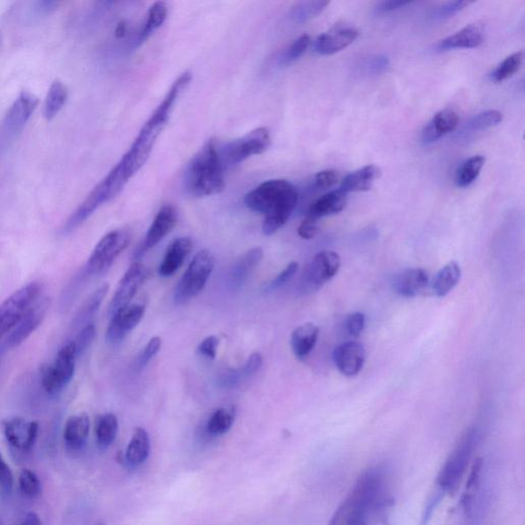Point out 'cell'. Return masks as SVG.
Returning a JSON list of instances; mask_svg holds the SVG:
<instances>
[{
    "mask_svg": "<svg viewBox=\"0 0 525 525\" xmlns=\"http://www.w3.org/2000/svg\"><path fill=\"white\" fill-rule=\"evenodd\" d=\"M192 79L189 71L182 73L180 76L172 84L171 89L164 96L161 104H159L152 115L144 123L141 131H139L134 143L131 148L125 152L121 161L116 163V169L124 177L126 181H130L137 172L143 168L151 155L153 148L157 142V139L162 135L174 106L180 98L182 92L187 88Z\"/></svg>",
    "mask_w": 525,
    "mask_h": 525,
    "instance_id": "6da1fadb",
    "label": "cell"
},
{
    "mask_svg": "<svg viewBox=\"0 0 525 525\" xmlns=\"http://www.w3.org/2000/svg\"><path fill=\"white\" fill-rule=\"evenodd\" d=\"M387 472L371 467L358 478L332 515L329 525H369L387 500Z\"/></svg>",
    "mask_w": 525,
    "mask_h": 525,
    "instance_id": "7a4b0ae2",
    "label": "cell"
},
{
    "mask_svg": "<svg viewBox=\"0 0 525 525\" xmlns=\"http://www.w3.org/2000/svg\"><path fill=\"white\" fill-rule=\"evenodd\" d=\"M298 199V191L289 181L269 180L249 192L244 203L251 211L265 215L263 234L272 235L287 224Z\"/></svg>",
    "mask_w": 525,
    "mask_h": 525,
    "instance_id": "3957f363",
    "label": "cell"
},
{
    "mask_svg": "<svg viewBox=\"0 0 525 525\" xmlns=\"http://www.w3.org/2000/svg\"><path fill=\"white\" fill-rule=\"evenodd\" d=\"M224 165L215 139L192 157L185 171L186 192L196 198L221 194L225 189Z\"/></svg>",
    "mask_w": 525,
    "mask_h": 525,
    "instance_id": "277c9868",
    "label": "cell"
},
{
    "mask_svg": "<svg viewBox=\"0 0 525 525\" xmlns=\"http://www.w3.org/2000/svg\"><path fill=\"white\" fill-rule=\"evenodd\" d=\"M480 441V431L472 427L468 429L458 441L445 461L437 477V488L440 494H453L466 474L469 464Z\"/></svg>",
    "mask_w": 525,
    "mask_h": 525,
    "instance_id": "5b68a950",
    "label": "cell"
},
{
    "mask_svg": "<svg viewBox=\"0 0 525 525\" xmlns=\"http://www.w3.org/2000/svg\"><path fill=\"white\" fill-rule=\"evenodd\" d=\"M214 268L215 257L210 251L203 250L197 252L177 285L175 303L184 305L201 294Z\"/></svg>",
    "mask_w": 525,
    "mask_h": 525,
    "instance_id": "8992f818",
    "label": "cell"
},
{
    "mask_svg": "<svg viewBox=\"0 0 525 525\" xmlns=\"http://www.w3.org/2000/svg\"><path fill=\"white\" fill-rule=\"evenodd\" d=\"M131 239L130 230L124 228L113 230L99 239L82 271L84 277L107 272L118 256L128 248Z\"/></svg>",
    "mask_w": 525,
    "mask_h": 525,
    "instance_id": "52a82bcc",
    "label": "cell"
},
{
    "mask_svg": "<svg viewBox=\"0 0 525 525\" xmlns=\"http://www.w3.org/2000/svg\"><path fill=\"white\" fill-rule=\"evenodd\" d=\"M42 284L33 282L24 285L0 304V338L8 336L26 312L42 297Z\"/></svg>",
    "mask_w": 525,
    "mask_h": 525,
    "instance_id": "ba28073f",
    "label": "cell"
},
{
    "mask_svg": "<svg viewBox=\"0 0 525 525\" xmlns=\"http://www.w3.org/2000/svg\"><path fill=\"white\" fill-rule=\"evenodd\" d=\"M77 358L75 343L70 342L59 351L54 363L44 368L42 383L46 394H61L75 377Z\"/></svg>",
    "mask_w": 525,
    "mask_h": 525,
    "instance_id": "9c48e42d",
    "label": "cell"
},
{
    "mask_svg": "<svg viewBox=\"0 0 525 525\" xmlns=\"http://www.w3.org/2000/svg\"><path fill=\"white\" fill-rule=\"evenodd\" d=\"M271 145L270 131L258 128L241 139L226 145L220 152L223 165L242 163L251 156L260 155L267 151Z\"/></svg>",
    "mask_w": 525,
    "mask_h": 525,
    "instance_id": "30bf717a",
    "label": "cell"
},
{
    "mask_svg": "<svg viewBox=\"0 0 525 525\" xmlns=\"http://www.w3.org/2000/svg\"><path fill=\"white\" fill-rule=\"evenodd\" d=\"M341 268V258L335 251H323L312 259L303 275L306 290H317L331 281Z\"/></svg>",
    "mask_w": 525,
    "mask_h": 525,
    "instance_id": "8fae6325",
    "label": "cell"
},
{
    "mask_svg": "<svg viewBox=\"0 0 525 525\" xmlns=\"http://www.w3.org/2000/svg\"><path fill=\"white\" fill-rule=\"evenodd\" d=\"M149 271L142 263L134 262L117 285V289L109 305L108 314L113 315L116 311L121 310L131 304L138 290L147 281Z\"/></svg>",
    "mask_w": 525,
    "mask_h": 525,
    "instance_id": "7c38bea8",
    "label": "cell"
},
{
    "mask_svg": "<svg viewBox=\"0 0 525 525\" xmlns=\"http://www.w3.org/2000/svg\"><path fill=\"white\" fill-rule=\"evenodd\" d=\"M50 305V298L42 296L31 306L21 321L16 325V328L6 336V343H8L9 347H18L41 327L46 314H48Z\"/></svg>",
    "mask_w": 525,
    "mask_h": 525,
    "instance_id": "4fadbf2b",
    "label": "cell"
},
{
    "mask_svg": "<svg viewBox=\"0 0 525 525\" xmlns=\"http://www.w3.org/2000/svg\"><path fill=\"white\" fill-rule=\"evenodd\" d=\"M177 222V209L172 204H164L153 220L141 247L135 251V260L141 259L146 252L155 248L166 235L171 234L172 229L176 227Z\"/></svg>",
    "mask_w": 525,
    "mask_h": 525,
    "instance_id": "5bb4252c",
    "label": "cell"
},
{
    "mask_svg": "<svg viewBox=\"0 0 525 525\" xmlns=\"http://www.w3.org/2000/svg\"><path fill=\"white\" fill-rule=\"evenodd\" d=\"M145 311V306L139 304H130L116 311L111 315V321L106 330V340L111 344L123 341L141 322Z\"/></svg>",
    "mask_w": 525,
    "mask_h": 525,
    "instance_id": "9a60e30c",
    "label": "cell"
},
{
    "mask_svg": "<svg viewBox=\"0 0 525 525\" xmlns=\"http://www.w3.org/2000/svg\"><path fill=\"white\" fill-rule=\"evenodd\" d=\"M4 434L11 447L20 451H28L37 440L39 425L24 418H12L3 424Z\"/></svg>",
    "mask_w": 525,
    "mask_h": 525,
    "instance_id": "2e32d148",
    "label": "cell"
},
{
    "mask_svg": "<svg viewBox=\"0 0 525 525\" xmlns=\"http://www.w3.org/2000/svg\"><path fill=\"white\" fill-rule=\"evenodd\" d=\"M490 504L489 490L484 485L470 489L463 497L464 521L461 525H484Z\"/></svg>",
    "mask_w": 525,
    "mask_h": 525,
    "instance_id": "e0dca14e",
    "label": "cell"
},
{
    "mask_svg": "<svg viewBox=\"0 0 525 525\" xmlns=\"http://www.w3.org/2000/svg\"><path fill=\"white\" fill-rule=\"evenodd\" d=\"M38 102L39 99L35 94L28 91H22L11 106L4 118V131L12 136L22 131L32 113L36 109Z\"/></svg>",
    "mask_w": 525,
    "mask_h": 525,
    "instance_id": "ac0fdd59",
    "label": "cell"
},
{
    "mask_svg": "<svg viewBox=\"0 0 525 525\" xmlns=\"http://www.w3.org/2000/svg\"><path fill=\"white\" fill-rule=\"evenodd\" d=\"M332 360L342 375L355 377L361 373L365 362L364 346L356 341L338 345L332 354Z\"/></svg>",
    "mask_w": 525,
    "mask_h": 525,
    "instance_id": "d6986e66",
    "label": "cell"
},
{
    "mask_svg": "<svg viewBox=\"0 0 525 525\" xmlns=\"http://www.w3.org/2000/svg\"><path fill=\"white\" fill-rule=\"evenodd\" d=\"M358 37V30L351 26H338L329 32L319 36L314 42V49L318 55L330 56L348 48Z\"/></svg>",
    "mask_w": 525,
    "mask_h": 525,
    "instance_id": "ffe728a7",
    "label": "cell"
},
{
    "mask_svg": "<svg viewBox=\"0 0 525 525\" xmlns=\"http://www.w3.org/2000/svg\"><path fill=\"white\" fill-rule=\"evenodd\" d=\"M429 282L430 278L426 270L410 268L396 274L392 285L398 295L404 298H415L427 289Z\"/></svg>",
    "mask_w": 525,
    "mask_h": 525,
    "instance_id": "44dd1931",
    "label": "cell"
},
{
    "mask_svg": "<svg viewBox=\"0 0 525 525\" xmlns=\"http://www.w3.org/2000/svg\"><path fill=\"white\" fill-rule=\"evenodd\" d=\"M484 42V28L480 23L467 25L460 31L436 44V51L447 52L456 49H474Z\"/></svg>",
    "mask_w": 525,
    "mask_h": 525,
    "instance_id": "7402d4cb",
    "label": "cell"
},
{
    "mask_svg": "<svg viewBox=\"0 0 525 525\" xmlns=\"http://www.w3.org/2000/svg\"><path fill=\"white\" fill-rule=\"evenodd\" d=\"M192 249H194V241L190 237L175 239L165 251L163 260L158 268V274L162 277L174 275L182 267Z\"/></svg>",
    "mask_w": 525,
    "mask_h": 525,
    "instance_id": "603a6c76",
    "label": "cell"
},
{
    "mask_svg": "<svg viewBox=\"0 0 525 525\" xmlns=\"http://www.w3.org/2000/svg\"><path fill=\"white\" fill-rule=\"evenodd\" d=\"M264 258V251L262 248H254L249 250L247 252L237 259L234 266H232L228 282L232 290H238L243 287L245 282L260 264Z\"/></svg>",
    "mask_w": 525,
    "mask_h": 525,
    "instance_id": "cb8c5ba5",
    "label": "cell"
},
{
    "mask_svg": "<svg viewBox=\"0 0 525 525\" xmlns=\"http://www.w3.org/2000/svg\"><path fill=\"white\" fill-rule=\"evenodd\" d=\"M460 117L451 109L441 110L431 119L422 132V142L425 145L434 143L449 132L457 130Z\"/></svg>",
    "mask_w": 525,
    "mask_h": 525,
    "instance_id": "d4e9b609",
    "label": "cell"
},
{
    "mask_svg": "<svg viewBox=\"0 0 525 525\" xmlns=\"http://www.w3.org/2000/svg\"><path fill=\"white\" fill-rule=\"evenodd\" d=\"M347 204V195L341 189L329 192V194L322 195L316 199V201L310 205L307 216L318 221L319 219L336 215L341 212Z\"/></svg>",
    "mask_w": 525,
    "mask_h": 525,
    "instance_id": "484cf974",
    "label": "cell"
},
{
    "mask_svg": "<svg viewBox=\"0 0 525 525\" xmlns=\"http://www.w3.org/2000/svg\"><path fill=\"white\" fill-rule=\"evenodd\" d=\"M91 430L90 417L85 413L71 416L65 424L64 441L68 449L78 450L84 448Z\"/></svg>",
    "mask_w": 525,
    "mask_h": 525,
    "instance_id": "4316f807",
    "label": "cell"
},
{
    "mask_svg": "<svg viewBox=\"0 0 525 525\" xmlns=\"http://www.w3.org/2000/svg\"><path fill=\"white\" fill-rule=\"evenodd\" d=\"M319 329L314 323H305L292 331L290 346L298 360L304 361L314 351L318 340Z\"/></svg>",
    "mask_w": 525,
    "mask_h": 525,
    "instance_id": "83f0119b",
    "label": "cell"
},
{
    "mask_svg": "<svg viewBox=\"0 0 525 525\" xmlns=\"http://www.w3.org/2000/svg\"><path fill=\"white\" fill-rule=\"evenodd\" d=\"M381 170L378 166L370 164L351 172L344 179L340 189L346 195L352 192H365L373 188L374 183L381 177Z\"/></svg>",
    "mask_w": 525,
    "mask_h": 525,
    "instance_id": "f1b7e54d",
    "label": "cell"
},
{
    "mask_svg": "<svg viewBox=\"0 0 525 525\" xmlns=\"http://www.w3.org/2000/svg\"><path fill=\"white\" fill-rule=\"evenodd\" d=\"M150 453V441L147 432L143 428H137L126 448L125 460L130 466L137 467L143 464Z\"/></svg>",
    "mask_w": 525,
    "mask_h": 525,
    "instance_id": "f546056e",
    "label": "cell"
},
{
    "mask_svg": "<svg viewBox=\"0 0 525 525\" xmlns=\"http://www.w3.org/2000/svg\"><path fill=\"white\" fill-rule=\"evenodd\" d=\"M462 270L460 265L451 261L445 265L435 276L432 289L437 297L443 298L453 290L460 282Z\"/></svg>",
    "mask_w": 525,
    "mask_h": 525,
    "instance_id": "4dcf8cb0",
    "label": "cell"
},
{
    "mask_svg": "<svg viewBox=\"0 0 525 525\" xmlns=\"http://www.w3.org/2000/svg\"><path fill=\"white\" fill-rule=\"evenodd\" d=\"M169 14V6L164 2H157L150 6L147 20L138 38V45L143 44L156 30L162 28Z\"/></svg>",
    "mask_w": 525,
    "mask_h": 525,
    "instance_id": "1f68e13d",
    "label": "cell"
},
{
    "mask_svg": "<svg viewBox=\"0 0 525 525\" xmlns=\"http://www.w3.org/2000/svg\"><path fill=\"white\" fill-rule=\"evenodd\" d=\"M68 98V90L61 81L52 84L44 104V116L51 121L64 107Z\"/></svg>",
    "mask_w": 525,
    "mask_h": 525,
    "instance_id": "d6a6232c",
    "label": "cell"
},
{
    "mask_svg": "<svg viewBox=\"0 0 525 525\" xmlns=\"http://www.w3.org/2000/svg\"><path fill=\"white\" fill-rule=\"evenodd\" d=\"M109 290L108 284H103L90 296L88 300L85 301L81 310H79L75 321H73V327L78 328L82 325L90 323V319L96 315L99 306L106 296H107Z\"/></svg>",
    "mask_w": 525,
    "mask_h": 525,
    "instance_id": "836d02e7",
    "label": "cell"
},
{
    "mask_svg": "<svg viewBox=\"0 0 525 525\" xmlns=\"http://www.w3.org/2000/svg\"><path fill=\"white\" fill-rule=\"evenodd\" d=\"M485 163V157L482 155L472 156L465 161L457 169L455 182L458 188H466L473 183Z\"/></svg>",
    "mask_w": 525,
    "mask_h": 525,
    "instance_id": "e575fe53",
    "label": "cell"
},
{
    "mask_svg": "<svg viewBox=\"0 0 525 525\" xmlns=\"http://www.w3.org/2000/svg\"><path fill=\"white\" fill-rule=\"evenodd\" d=\"M118 432V421L115 415L105 414L98 418L96 440L98 447L106 449L115 442Z\"/></svg>",
    "mask_w": 525,
    "mask_h": 525,
    "instance_id": "d590c367",
    "label": "cell"
},
{
    "mask_svg": "<svg viewBox=\"0 0 525 525\" xmlns=\"http://www.w3.org/2000/svg\"><path fill=\"white\" fill-rule=\"evenodd\" d=\"M235 420V408H221L211 416L207 424L208 434L221 436L231 429Z\"/></svg>",
    "mask_w": 525,
    "mask_h": 525,
    "instance_id": "8d00e7d4",
    "label": "cell"
},
{
    "mask_svg": "<svg viewBox=\"0 0 525 525\" xmlns=\"http://www.w3.org/2000/svg\"><path fill=\"white\" fill-rule=\"evenodd\" d=\"M329 4V2H322V0L297 3L290 10V18L292 21L298 24L308 22L322 14Z\"/></svg>",
    "mask_w": 525,
    "mask_h": 525,
    "instance_id": "74e56055",
    "label": "cell"
},
{
    "mask_svg": "<svg viewBox=\"0 0 525 525\" xmlns=\"http://www.w3.org/2000/svg\"><path fill=\"white\" fill-rule=\"evenodd\" d=\"M523 63V52H517L510 55L497 68L490 73V79L496 84L507 81L520 71Z\"/></svg>",
    "mask_w": 525,
    "mask_h": 525,
    "instance_id": "f35d334b",
    "label": "cell"
},
{
    "mask_svg": "<svg viewBox=\"0 0 525 525\" xmlns=\"http://www.w3.org/2000/svg\"><path fill=\"white\" fill-rule=\"evenodd\" d=\"M503 122L502 112L497 110H488L480 113L467 124V129L471 131H485L494 128Z\"/></svg>",
    "mask_w": 525,
    "mask_h": 525,
    "instance_id": "ab89813d",
    "label": "cell"
},
{
    "mask_svg": "<svg viewBox=\"0 0 525 525\" xmlns=\"http://www.w3.org/2000/svg\"><path fill=\"white\" fill-rule=\"evenodd\" d=\"M310 44L311 36L309 35L298 36L289 45V48L284 51L279 63L282 66H289L295 63L304 55V52L307 51Z\"/></svg>",
    "mask_w": 525,
    "mask_h": 525,
    "instance_id": "60d3db41",
    "label": "cell"
},
{
    "mask_svg": "<svg viewBox=\"0 0 525 525\" xmlns=\"http://www.w3.org/2000/svg\"><path fill=\"white\" fill-rule=\"evenodd\" d=\"M19 488L22 495L28 498H36L42 493L41 481L35 472L28 469H24L20 473Z\"/></svg>",
    "mask_w": 525,
    "mask_h": 525,
    "instance_id": "b9f144b4",
    "label": "cell"
},
{
    "mask_svg": "<svg viewBox=\"0 0 525 525\" xmlns=\"http://www.w3.org/2000/svg\"><path fill=\"white\" fill-rule=\"evenodd\" d=\"M96 337V327L94 323H88L79 331L75 341L77 357L84 354L90 347Z\"/></svg>",
    "mask_w": 525,
    "mask_h": 525,
    "instance_id": "7bdbcfd3",
    "label": "cell"
},
{
    "mask_svg": "<svg viewBox=\"0 0 525 525\" xmlns=\"http://www.w3.org/2000/svg\"><path fill=\"white\" fill-rule=\"evenodd\" d=\"M472 4H473V3H470V2L445 3L442 5H441L440 8H437L435 10V12H434V15H432V17H434V19H435V20H440V21H442V20H448V19L453 18L455 15L457 14V12H460L463 10L466 9L467 6H469Z\"/></svg>",
    "mask_w": 525,
    "mask_h": 525,
    "instance_id": "ee69618b",
    "label": "cell"
},
{
    "mask_svg": "<svg viewBox=\"0 0 525 525\" xmlns=\"http://www.w3.org/2000/svg\"><path fill=\"white\" fill-rule=\"evenodd\" d=\"M390 68V60L386 56L378 55L370 57L368 61L363 64V70L365 75L380 76L387 72Z\"/></svg>",
    "mask_w": 525,
    "mask_h": 525,
    "instance_id": "f6af8a7d",
    "label": "cell"
},
{
    "mask_svg": "<svg viewBox=\"0 0 525 525\" xmlns=\"http://www.w3.org/2000/svg\"><path fill=\"white\" fill-rule=\"evenodd\" d=\"M344 328L350 337H360L365 328V315L362 312L351 314L345 319Z\"/></svg>",
    "mask_w": 525,
    "mask_h": 525,
    "instance_id": "bcb514c9",
    "label": "cell"
},
{
    "mask_svg": "<svg viewBox=\"0 0 525 525\" xmlns=\"http://www.w3.org/2000/svg\"><path fill=\"white\" fill-rule=\"evenodd\" d=\"M162 338L159 337H153L150 338L147 345L145 346V348L142 350L141 354L139 356V367L143 369L147 365L153 357H155L159 350L162 349Z\"/></svg>",
    "mask_w": 525,
    "mask_h": 525,
    "instance_id": "7dc6e473",
    "label": "cell"
},
{
    "mask_svg": "<svg viewBox=\"0 0 525 525\" xmlns=\"http://www.w3.org/2000/svg\"><path fill=\"white\" fill-rule=\"evenodd\" d=\"M298 270V264L296 261L290 262L283 271L277 275L276 278L272 281L266 290H274L282 288V285L289 282L292 277H294Z\"/></svg>",
    "mask_w": 525,
    "mask_h": 525,
    "instance_id": "c3c4849f",
    "label": "cell"
},
{
    "mask_svg": "<svg viewBox=\"0 0 525 525\" xmlns=\"http://www.w3.org/2000/svg\"><path fill=\"white\" fill-rule=\"evenodd\" d=\"M338 181V171L334 170H327L319 171L314 177L315 188L319 190H325L334 187Z\"/></svg>",
    "mask_w": 525,
    "mask_h": 525,
    "instance_id": "681fc988",
    "label": "cell"
},
{
    "mask_svg": "<svg viewBox=\"0 0 525 525\" xmlns=\"http://www.w3.org/2000/svg\"><path fill=\"white\" fill-rule=\"evenodd\" d=\"M12 487H14V475L8 464L4 460L0 455V489L5 494H10Z\"/></svg>",
    "mask_w": 525,
    "mask_h": 525,
    "instance_id": "f907efd6",
    "label": "cell"
},
{
    "mask_svg": "<svg viewBox=\"0 0 525 525\" xmlns=\"http://www.w3.org/2000/svg\"><path fill=\"white\" fill-rule=\"evenodd\" d=\"M244 376L241 369L226 370L219 378L223 388L232 389L235 388L239 383L243 380Z\"/></svg>",
    "mask_w": 525,
    "mask_h": 525,
    "instance_id": "816d5d0a",
    "label": "cell"
},
{
    "mask_svg": "<svg viewBox=\"0 0 525 525\" xmlns=\"http://www.w3.org/2000/svg\"><path fill=\"white\" fill-rule=\"evenodd\" d=\"M220 340L216 336H209L198 345V352L203 356L215 360Z\"/></svg>",
    "mask_w": 525,
    "mask_h": 525,
    "instance_id": "f5cc1de1",
    "label": "cell"
},
{
    "mask_svg": "<svg viewBox=\"0 0 525 525\" xmlns=\"http://www.w3.org/2000/svg\"><path fill=\"white\" fill-rule=\"evenodd\" d=\"M263 364V356L260 352H255L250 357L247 362L242 368L244 378L251 377L257 373L261 369Z\"/></svg>",
    "mask_w": 525,
    "mask_h": 525,
    "instance_id": "db71d44e",
    "label": "cell"
},
{
    "mask_svg": "<svg viewBox=\"0 0 525 525\" xmlns=\"http://www.w3.org/2000/svg\"><path fill=\"white\" fill-rule=\"evenodd\" d=\"M318 234L317 221L314 219L306 217L305 220L301 223L300 227L298 229V236L303 239L314 238Z\"/></svg>",
    "mask_w": 525,
    "mask_h": 525,
    "instance_id": "11a10c76",
    "label": "cell"
},
{
    "mask_svg": "<svg viewBox=\"0 0 525 525\" xmlns=\"http://www.w3.org/2000/svg\"><path fill=\"white\" fill-rule=\"evenodd\" d=\"M410 4H411L410 2H400V0H390V2H382L376 5L375 12L377 15L388 14V12L402 9L404 8V6Z\"/></svg>",
    "mask_w": 525,
    "mask_h": 525,
    "instance_id": "9f6ffc18",
    "label": "cell"
},
{
    "mask_svg": "<svg viewBox=\"0 0 525 525\" xmlns=\"http://www.w3.org/2000/svg\"><path fill=\"white\" fill-rule=\"evenodd\" d=\"M19 525H42V521L36 513L30 512V513H28L23 517V520Z\"/></svg>",
    "mask_w": 525,
    "mask_h": 525,
    "instance_id": "6f0895ef",
    "label": "cell"
},
{
    "mask_svg": "<svg viewBox=\"0 0 525 525\" xmlns=\"http://www.w3.org/2000/svg\"><path fill=\"white\" fill-rule=\"evenodd\" d=\"M125 32H126V26L123 22L119 23L117 25V28H116V36L117 37H123L125 36Z\"/></svg>",
    "mask_w": 525,
    "mask_h": 525,
    "instance_id": "680465c9",
    "label": "cell"
},
{
    "mask_svg": "<svg viewBox=\"0 0 525 525\" xmlns=\"http://www.w3.org/2000/svg\"><path fill=\"white\" fill-rule=\"evenodd\" d=\"M97 525H105V524H104V523H99V524H97Z\"/></svg>",
    "mask_w": 525,
    "mask_h": 525,
    "instance_id": "91938a15",
    "label": "cell"
}]
</instances>
